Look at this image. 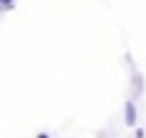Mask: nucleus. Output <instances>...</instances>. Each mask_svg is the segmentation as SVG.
I'll return each mask as SVG.
<instances>
[{
    "label": "nucleus",
    "instance_id": "obj_1",
    "mask_svg": "<svg viewBox=\"0 0 146 138\" xmlns=\"http://www.w3.org/2000/svg\"><path fill=\"white\" fill-rule=\"evenodd\" d=\"M136 118H139L136 102H133V100H128V102H126V113H123V120H126V125H128V128H136Z\"/></svg>",
    "mask_w": 146,
    "mask_h": 138
},
{
    "label": "nucleus",
    "instance_id": "obj_2",
    "mask_svg": "<svg viewBox=\"0 0 146 138\" xmlns=\"http://www.w3.org/2000/svg\"><path fill=\"white\" fill-rule=\"evenodd\" d=\"M15 0H0V10H10Z\"/></svg>",
    "mask_w": 146,
    "mask_h": 138
},
{
    "label": "nucleus",
    "instance_id": "obj_3",
    "mask_svg": "<svg viewBox=\"0 0 146 138\" xmlns=\"http://www.w3.org/2000/svg\"><path fill=\"white\" fill-rule=\"evenodd\" d=\"M136 138H146V131H144V128H139V131H136Z\"/></svg>",
    "mask_w": 146,
    "mask_h": 138
},
{
    "label": "nucleus",
    "instance_id": "obj_4",
    "mask_svg": "<svg viewBox=\"0 0 146 138\" xmlns=\"http://www.w3.org/2000/svg\"><path fill=\"white\" fill-rule=\"evenodd\" d=\"M36 138H51V136H49V133H38Z\"/></svg>",
    "mask_w": 146,
    "mask_h": 138
}]
</instances>
